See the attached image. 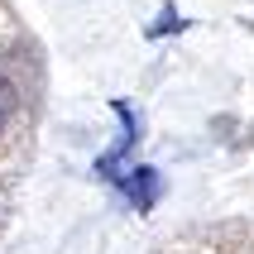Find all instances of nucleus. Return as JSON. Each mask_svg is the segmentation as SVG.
Instances as JSON below:
<instances>
[{
    "label": "nucleus",
    "mask_w": 254,
    "mask_h": 254,
    "mask_svg": "<svg viewBox=\"0 0 254 254\" xmlns=\"http://www.w3.org/2000/svg\"><path fill=\"white\" fill-rule=\"evenodd\" d=\"M120 187H125V197L134 201V211H154L158 192H163V178H158L154 168H129L125 178H120Z\"/></svg>",
    "instance_id": "1"
},
{
    "label": "nucleus",
    "mask_w": 254,
    "mask_h": 254,
    "mask_svg": "<svg viewBox=\"0 0 254 254\" xmlns=\"http://www.w3.org/2000/svg\"><path fill=\"white\" fill-rule=\"evenodd\" d=\"M10 115H14V86L0 77V129L10 125Z\"/></svg>",
    "instance_id": "2"
}]
</instances>
